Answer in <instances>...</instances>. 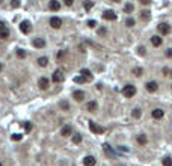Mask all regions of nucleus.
Here are the masks:
<instances>
[{
    "mask_svg": "<svg viewBox=\"0 0 172 166\" xmlns=\"http://www.w3.org/2000/svg\"><path fill=\"white\" fill-rule=\"evenodd\" d=\"M134 94H136V88H134L133 85H127V86L122 88V95H124V97L131 98Z\"/></svg>",
    "mask_w": 172,
    "mask_h": 166,
    "instance_id": "1",
    "label": "nucleus"
},
{
    "mask_svg": "<svg viewBox=\"0 0 172 166\" xmlns=\"http://www.w3.org/2000/svg\"><path fill=\"white\" fill-rule=\"evenodd\" d=\"M65 80V74H63L62 69H56L55 73H53V82L55 83H61Z\"/></svg>",
    "mask_w": 172,
    "mask_h": 166,
    "instance_id": "2",
    "label": "nucleus"
},
{
    "mask_svg": "<svg viewBox=\"0 0 172 166\" xmlns=\"http://www.w3.org/2000/svg\"><path fill=\"white\" fill-rule=\"evenodd\" d=\"M89 128H91L92 133H95V135H103L104 133V128L101 125H98V124H95V122H92V121L89 122Z\"/></svg>",
    "mask_w": 172,
    "mask_h": 166,
    "instance_id": "3",
    "label": "nucleus"
},
{
    "mask_svg": "<svg viewBox=\"0 0 172 166\" xmlns=\"http://www.w3.org/2000/svg\"><path fill=\"white\" fill-rule=\"evenodd\" d=\"M157 29H159V32H160L162 35H169V33H171V26H169L168 23H160Z\"/></svg>",
    "mask_w": 172,
    "mask_h": 166,
    "instance_id": "4",
    "label": "nucleus"
},
{
    "mask_svg": "<svg viewBox=\"0 0 172 166\" xmlns=\"http://www.w3.org/2000/svg\"><path fill=\"white\" fill-rule=\"evenodd\" d=\"M20 30L23 32V33H29V32L32 30V26L27 20H24V21H21V24H20Z\"/></svg>",
    "mask_w": 172,
    "mask_h": 166,
    "instance_id": "5",
    "label": "nucleus"
},
{
    "mask_svg": "<svg viewBox=\"0 0 172 166\" xmlns=\"http://www.w3.org/2000/svg\"><path fill=\"white\" fill-rule=\"evenodd\" d=\"M103 18L104 20H109V21H113V20H116V14L113 12V11H104L103 12Z\"/></svg>",
    "mask_w": 172,
    "mask_h": 166,
    "instance_id": "6",
    "label": "nucleus"
},
{
    "mask_svg": "<svg viewBox=\"0 0 172 166\" xmlns=\"http://www.w3.org/2000/svg\"><path fill=\"white\" fill-rule=\"evenodd\" d=\"M50 26L53 29H59L62 26V20L59 18V17H53L51 20H50Z\"/></svg>",
    "mask_w": 172,
    "mask_h": 166,
    "instance_id": "7",
    "label": "nucleus"
},
{
    "mask_svg": "<svg viewBox=\"0 0 172 166\" xmlns=\"http://www.w3.org/2000/svg\"><path fill=\"white\" fill-rule=\"evenodd\" d=\"M95 163H97V160H95V157H92V156H86V157L83 159V165H85V166H95Z\"/></svg>",
    "mask_w": 172,
    "mask_h": 166,
    "instance_id": "8",
    "label": "nucleus"
},
{
    "mask_svg": "<svg viewBox=\"0 0 172 166\" xmlns=\"http://www.w3.org/2000/svg\"><path fill=\"white\" fill-rule=\"evenodd\" d=\"M145 88H147L148 92H155V91L159 89V85L155 83V82H148L147 85H145Z\"/></svg>",
    "mask_w": 172,
    "mask_h": 166,
    "instance_id": "9",
    "label": "nucleus"
},
{
    "mask_svg": "<svg viewBox=\"0 0 172 166\" xmlns=\"http://www.w3.org/2000/svg\"><path fill=\"white\" fill-rule=\"evenodd\" d=\"M71 133H73V127L71 125H63L62 127V130H61V135L62 136H71Z\"/></svg>",
    "mask_w": 172,
    "mask_h": 166,
    "instance_id": "10",
    "label": "nucleus"
},
{
    "mask_svg": "<svg viewBox=\"0 0 172 166\" xmlns=\"http://www.w3.org/2000/svg\"><path fill=\"white\" fill-rule=\"evenodd\" d=\"M48 8H50V11H59V9H61V3H59L57 0H50Z\"/></svg>",
    "mask_w": 172,
    "mask_h": 166,
    "instance_id": "11",
    "label": "nucleus"
},
{
    "mask_svg": "<svg viewBox=\"0 0 172 166\" xmlns=\"http://www.w3.org/2000/svg\"><path fill=\"white\" fill-rule=\"evenodd\" d=\"M33 47H36V49H42V47H45V41L42 38H35L33 39Z\"/></svg>",
    "mask_w": 172,
    "mask_h": 166,
    "instance_id": "12",
    "label": "nucleus"
},
{
    "mask_svg": "<svg viewBox=\"0 0 172 166\" xmlns=\"http://www.w3.org/2000/svg\"><path fill=\"white\" fill-rule=\"evenodd\" d=\"M73 97H74V100H76V101H83V98H85V92H83V91H74Z\"/></svg>",
    "mask_w": 172,
    "mask_h": 166,
    "instance_id": "13",
    "label": "nucleus"
},
{
    "mask_svg": "<svg viewBox=\"0 0 172 166\" xmlns=\"http://www.w3.org/2000/svg\"><path fill=\"white\" fill-rule=\"evenodd\" d=\"M162 38H160L159 35H154V36H151V44L154 45V47H159V45H162Z\"/></svg>",
    "mask_w": 172,
    "mask_h": 166,
    "instance_id": "14",
    "label": "nucleus"
},
{
    "mask_svg": "<svg viewBox=\"0 0 172 166\" xmlns=\"http://www.w3.org/2000/svg\"><path fill=\"white\" fill-rule=\"evenodd\" d=\"M163 115H165V112L162 109H154L153 110V118L154 119H160V118H163Z\"/></svg>",
    "mask_w": 172,
    "mask_h": 166,
    "instance_id": "15",
    "label": "nucleus"
},
{
    "mask_svg": "<svg viewBox=\"0 0 172 166\" xmlns=\"http://www.w3.org/2000/svg\"><path fill=\"white\" fill-rule=\"evenodd\" d=\"M80 76H83L86 80H92V74H91V71L86 69V68H83L82 71H80Z\"/></svg>",
    "mask_w": 172,
    "mask_h": 166,
    "instance_id": "16",
    "label": "nucleus"
},
{
    "mask_svg": "<svg viewBox=\"0 0 172 166\" xmlns=\"http://www.w3.org/2000/svg\"><path fill=\"white\" fill-rule=\"evenodd\" d=\"M38 85H39V88H41V89H44V91H45V89L48 88V80H47L45 77H41V79H39V82H38Z\"/></svg>",
    "mask_w": 172,
    "mask_h": 166,
    "instance_id": "17",
    "label": "nucleus"
},
{
    "mask_svg": "<svg viewBox=\"0 0 172 166\" xmlns=\"http://www.w3.org/2000/svg\"><path fill=\"white\" fill-rule=\"evenodd\" d=\"M137 142H139V145H147V142H148L147 135H139L137 136Z\"/></svg>",
    "mask_w": 172,
    "mask_h": 166,
    "instance_id": "18",
    "label": "nucleus"
},
{
    "mask_svg": "<svg viewBox=\"0 0 172 166\" xmlns=\"http://www.w3.org/2000/svg\"><path fill=\"white\" fill-rule=\"evenodd\" d=\"M86 110H89V112L97 110V103H95V101H89V103L86 104Z\"/></svg>",
    "mask_w": 172,
    "mask_h": 166,
    "instance_id": "19",
    "label": "nucleus"
},
{
    "mask_svg": "<svg viewBox=\"0 0 172 166\" xmlns=\"http://www.w3.org/2000/svg\"><path fill=\"white\" fill-rule=\"evenodd\" d=\"M149 17H151V12H149V11H142V12H141V18L143 21H148Z\"/></svg>",
    "mask_w": 172,
    "mask_h": 166,
    "instance_id": "20",
    "label": "nucleus"
},
{
    "mask_svg": "<svg viewBox=\"0 0 172 166\" xmlns=\"http://www.w3.org/2000/svg\"><path fill=\"white\" fill-rule=\"evenodd\" d=\"M103 148H104V151H106L107 154H109V156H115V151L110 148V145H109V143H104V145H103Z\"/></svg>",
    "mask_w": 172,
    "mask_h": 166,
    "instance_id": "21",
    "label": "nucleus"
},
{
    "mask_svg": "<svg viewBox=\"0 0 172 166\" xmlns=\"http://www.w3.org/2000/svg\"><path fill=\"white\" fill-rule=\"evenodd\" d=\"M162 165L163 166H172V157H163L162 159Z\"/></svg>",
    "mask_w": 172,
    "mask_h": 166,
    "instance_id": "22",
    "label": "nucleus"
},
{
    "mask_svg": "<svg viewBox=\"0 0 172 166\" xmlns=\"http://www.w3.org/2000/svg\"><path fill=\"white\" fill-rule=\"evenodd\" d=\"M8 38H9V32H8V29L0 30V39H8Z\"/></svg>",
    "mask_w": 172,
    "mask_h": 166,
    "instance_id": "23",
    "label": "nucleus"
},
{
    "mask_svg": "<svg viewBox=\"0 0 172 166\" xmlns=\"http://www.w3.org/2000/svg\"><path fill=\"white\" fill-rule=\"evenodd\" d=\"M47 63H48V59H47L45 56H44V57H39V59H38V65H39V67H45Z\"/></svg>",
    "mask_w": 172,
    "mask_h": 166,
    "instance_id": "24",
    "label": "nucleus"
},
{
    "mask_svg": "<svg viewBox=\"0 0 172 166\" xmlns=\"http://www.w3.org/2000/svg\"><path fill=\"white\" fill-rule=\"evenodd\" d=\"M142 73H143V69L142 68H133V74L136 77H141L142 76Z\"/></svg>",
    "mask_w": 172,
    "mask_h": 166,
    "instance_id": "25",
    "label": "nucleus"
},
{
    "mask_svg": "<svg viewBox=\"0 0 172 166\" xmlns=\"http://www.w3.org/2000/svg\"><path fill=\"white\" fill-rule=\"evenodd\" d=\"M133 9H134V6H133L131 3H127L125 6H124V11H125L127 14H130V12H133Z\"/></svg>",
    "mask_w": 172,
    "mask_h": 166,
    "instance_id": "26",
    "label": "nucleus"
},
{
    "mask_svg": "<svg viewBox=\"0 0 172 166\" xmlns=\"http://www.w3.org/2000/svg\"><path fill=\"white\" fill-rule=\"evenodd\" d=\"M83 5H85V9H86V11H91V8L94 6V3L91 2V0H85V3H83Z\"/></svg>",
    "mask_w": 172,
    "mask_h": 166,
    "instance_id": "27",
    "label": "nucleus"
},
{
    "mask_svg": "<svg viewBox=\"0 0 172 166\" xmlns=\"http://www.w3.org/2000/svg\"><path fill=\"white\" fill-rule=\"evenodd\" d=\"M131 115H133V118H141V115H142V112H141V109H133V112H131Z\"/></svg>",
    "mask_w": 172,
    "mask_h": 166,
    "instance_id": "28",
    "label": "nucleus"
},
{
    "mask_svg": "<svg viewBox=\"0 0 172 166\" xmlns=\"http://www.w3.org/2000/svg\"><path fill=\"white\" fill-rule=\"evenodd\" d=\"M73 142L74 143H80V142H82V135H79V133H77V135H74L73 136Z\"/></svg>",
    "mask_w": 172,
    "mask_h": 166,
    "instance_id": "29",
    "label": "nucleus"
},
{
    "mask_svg": "<svg viewBox=\"0 0 172 166\" xmlns=\"http://www.w3.org/2000/svg\"><path fill=\"white\" fill-rule=\"evenodd\" d=\"M11 139H12V141H21V139H23V135H20V133H14V135L11 136Z\"/></svg>",
    "mask_w": 172,
    "mask_h": 166,
    "instance_id": "30",
    "label": "nucleus"
},
{
    "mask_svg": "<svg viewBox=\"0 0 172 166\" xmlns=\"http://www.w3.org/2000/svg\"><path fill=\"white\" fill-rule=\"evenodd\" d=\"M17 56H18L20 59H24V57H26V51H24L23 49H18V50H17Z\"/></svg>",
    "mask_w": 172,
    "mask_h": 166,
    "instance_id": "31",
    "label": "nucleus"
},
{
    "mask_svg": "<svg viewBox=\"0 0 172 166\" xmlns=\"http://www.w3.org/2000/svg\"><path fill=\"white\" fill-rule=\"evenodd\" d=\"M74 82H76V83H85L86 79L83 76H77V77H74Z\"/></svg>",
    "mask_w": 172,
    "mask_h": 166,
    "instance_id": "32",
    "label": "nucleus"
},
{
    "mask_svg": "<svg viewBox=\"0 0 172 166\" xmlns=\"http://www.w3.org/2000/svg\"><path fill=\"white\" fill-rule=\"evenodd\" d=\"M125 26H127V27H133V26H134V20L133 18H127L125 20Z\"/></svg>",
    "mask_w": 172,
    "mask_h": 166,
    "instance_id": "33",
    "label": "nucleus"
},
{
    "mask_svg": "<svg viewBox=\"0 0 172 166\" xmlns=\"http://www.w3.org/2000/svg\"><path fill=\"white\" fill-rule=\"evenodd\" d=\"M32 128H33V125H32V122H24V130L27 131V133L32 130Z\"/></svg>",
    "mask_w": 172,
    "mask_h": 166,
    "instance_id": "34",
    "label": "nucleus"
},
{
    "mask_svg": "<svg viewBox=\"0 0 172 166\" xmlns=\"http://www.w3.org/2000/svg\"><path fill=\"white\" fill-rule=\"evenodd\" d=\"M137 53H139L141 56H145V55H147V51H145V47H139V49H137Z\"/></svg>",
    "mask_w": 172,
    "mask_h": 166,
    "instance_id": "35",
    "label": "nucleus"
},
{
    "mask_svg": "<svg viewBox=\"0 0 172 166\" xmlns=\"http://www.w3.org/2000/svg\"><path fill=\"white\" fill-rule=\"evenodd\" d=\"M61 107L65 109V110H68V109H69V104L67 103V101H61Z\"/></svg>",
    "mask_w": 172,
    "mask_h": 166,
    "instance_id": "36",
    "label": "nucleus"
},
{
    "mask_svg": "<svg viewBox=\"0 0 172 166\" xmlns=\"http://www.w3.org/2000/svg\"><path fill=\"white\" fill-rule=\"evenodd\" d=\"M88 26H89V27H95V26H97V21H95V20H89V21H88Z\"/></svg>",
    "mask_w": 172,
    "mask_h": 166,
    "instance_id": "37",
    "label": "nucleus"
},
{
    "mask_svg": "<svg viewBox=\"0 0 172 166\" xmlns=\"http://www.w3.org/2000/svg\"><path fill=\"white\" fill-rule=\"evenodd\" d=\"M11 5H12V8H18L20 6V0H12V3H11Z\"/></svg>",
    "mask_w": 172,
    "mask_h": 166,
    "instance_id": "38",
    "label": "nucleus"
},
{
    "mask_svg": "<svg viewBox=\"0 0 172 166\" xmlns=\"http://www.w3.org/2000/svg\"><path fill=\"white\" fill-rule=\"evenodd\" d=\"M106 27H101V29H98V35H106Z\"/></svg>",
    "mask_w": 172,
    "mask_h": 166,
    "instance_id": "39",
    "label": "nucleus"
},
{
    "mask_svg": "<svg viewBox=\"0 0 172 166\" xmlns=\"http://www.w3.org/2000/svg\"><path fill=\"white\" fill-rule=\"evenodd\" d=\"M73 2H74V0H63V3H65L67 6H71V5H73Z\"/></svg>",
    "mask_w": 172,
    "mask_h": 166,
    "instance_id": "40",
    "label": "nucleus"
},
{
    "mask_svg": "<svg viewBox=\"0 0 172 166\" xmlns=\"http://www.w3.org/2000/svg\"><path fill=\"white\" fill-rule=\"evenodd\" d=\"M166 56H168V57H172V49H168V50H166Z\"/></svg>",
    "mask_w": 172,
    "mask_h": 166,
    "instance_id": "41",
    "label": "nucleus"
},
{
    "mask_svg": "<svg viewBox=\"0 0 172 166\" xmlns=\"http://www.w3.org/2000/svg\"><path fill=\"white\" fill-rule=\"evenodd\" d=\"M5 29H6V24L3 21H0V30H5Z\"/></svg>",
    "mask_w": 172,
    "mask_h": 166,
    "instance_id": "42",
    "label": "nucleus"
},
{
    "mask_svg": "<svg viewBox=\"0 0 172 166\" xmlns=\"http://www.w3.org/2000/svg\"><path fill=\"white\" fill-rule=\"evenodd\" d=\"M141 3H143V5H149V3H151V0H141Z\"/></svg>",
    "mask_w": 172,
    "mask_h": 166,
    "instance_id": "43",
    "label": "nucleus"
},
{
    "mask_svg": "<svg viewBox=\"0 0 172 166\" xmlns=\"http://www.w3.org/2000/svg\"><path fill=\"white\" fill-rule=\"evenodd\" d=\"M2 69H3V65H2V63H0V71H2Z\"/></svg>",
    "mask_w": 172,
    "mask_h": 166,
    "instance_id": "44",
    "label": "nucleus"
},
{
    "mask_svg": "<svg viewBox=\"0 0 172 166\" xmlns=\"http://www.w3.org/2000/svg\"><path fill=\"white\" fill-rule=\"evenodd\" d=\"M113 2H119V0H113Z\"/></svg>",
    "mask_w": 172,
    "mask_h": 166,
    "instance_id": "45",
    "label": "nucleus"
},
{
    "mask_svg": "<svg viewBox=\"0 0 172 166\" xmlns=\"http://www.w3.org/2000/svg\"><path fill=\"white\" fill-rule=\"evenodd\" d=\"M0 166H3V165H2V163H0Z\"/></svg>",
    "mask_w": 172,
    "mask_h": 166,
    "instance_id": "46",
    "label": "nucleus"
},
{
    "mask_svg": "<svg viewBox=\"0 0 172 166\" xmlns=\"http://www.w3.org/2000/svg\"><path fill=\"white\" fill-rule=\"evenodd\" d=\"M171 76H172V71H171Z\"/></svg>",
    "mask_w": 172,
    "mask_h": 166,
    "instance_id": "47",
    "label": "nucleus"
}]
</instances>
